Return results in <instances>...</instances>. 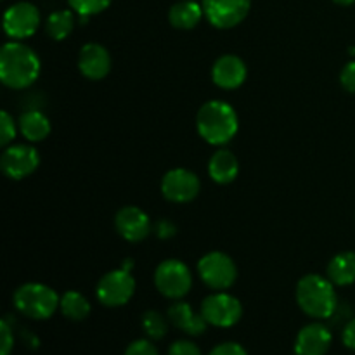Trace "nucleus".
<instances>
[{"label": "nucleus", "instance_id": "obj_1", "mask_svg": "<svg viewBox=\"0 0 355 355\" xmlns=\"http://www.w3.org/2000/svg\"><path fill=\"white\" fill-rule=\"evenodd\" d=\"M40 75V59L33 49L19 40L7 42L0 51V80L6 87L23 90Z\"/></svg>", "mask_w": 355, "mask_h": 355}, {"label": "nucleus", "instance_id": "obj_2", "mask_svg": "<svg viewBox=\"0 0 355 355\" xmlns=\"http://www.w3.org/2000/svg\"><path fill=\"white\" fill-rule=\"evenodd\" d=\"M198 134L211 146H224L234 139L239 130L238 113L224 101H208L196 116Z\"/></svg>", "mask_w": 355, "mask_h": 355}, {"label": "nucleus", "instance_id": "obj_3", "mask_svg": "<svg viewBox=\"0 0 355 355\" xmlns=\"http://www.w3.org/2000/svg\"><path fill=\"white\" fill-rule=\"evenodd\" d=\"M298 307L312 319H329L336 312L335 284L329 277L307 274L297 284Z\"/></svg>", "mask_w": 355, "mask_h": 355}, {"label": "nucleus", "instance_id": "obj_4", "mask_svg": "<svg viewBox=\"0 0 355 355\" xmlns=\"http://www.w3.org/2000/svg\"><path fill=\"white\" fill-rule=\"evenodd\" d=\"M12 300L17 312L35 321H44L54 315L61 298L47 284L26 283L17 288Z\"/></svg>", "mask_w": 355, "mask_h": 355}, {"label": "nucleus", "instance_id": "obj_5", "mask_svg": "<svg viewBox=\"0 0 355 355\" xmlns=\"http://www.w3.org/2000/svg\"><path fill=\"white\" fill-rule=\"evenodd\" d=\"M155 286L163 297L180 300L193 286V274L189 267L177 259L163 260L155 272Z\"/></svg>", "mask_w": 355, "mask_h": 355}, {"label": "nucleus", "instance_id": "obj_6", "mask_svg": "<svg viewBox=\"0 0 355 355\" xmlns=\"http://www.w3.org/2000/svg\"><path fill=\"white\" fill-rule=\"evenodd\" d=\"M198 274L208 288L225 291L238 279V267L234 260L222 252H210L198 262Z\"/></svg>", "mask_w": 355, "mask_h": 355}, {"label": "nucleus", "instance_id": "obj_7", "mask_svg": "<svg viewBox=\"0 0 355 355\" xmlns=\"http://www.w3.org/2000/svg\"><path fill=\"white\" fill-rule=\"evenodd\" d=\"M135 293V279L130 270L116 269L106 272L99 279L96 288V295L99 302L106 307H121L130 302Z\"/></svg>", "mask_w": 355, "mask_h": 355}, {"label": "nucleus", "instance_id": "obj_8", "mask_svg": "<svg viewBox=\"0 0 355 355\" xmlns=\"http://www.w3.org/2000/svg\"><path fill=\"white\" fill-rule=\"evenodd\" d=\"M201 314L207 319L208 324L215 328H231L238 324L243 315V305L232 295L225 291H217L210 295L201 304Z\"/></svg>", "mask_w": 355, "mask_h": 355}, {"label": "nucleus", "instance_id": "obj_9", "mask_svg": "<svg viewBox=\"0 0 355 355\" xmlns=\"http://www.w3.org/2000/svg\"><path fill=\"white\" fill-rule=\"evenodd\" d=\"M201 6L211 26L229 30L245 21L252 9V0H203Z\"/></svg>", "mask_w": 355, "mask_h": 355}, {"label": "nucleus", "instance_id": "obj_10", "mask_svg": "<svg viewBox=\"0 0 355 355\" xmlns=\"http://www.w3.org/2000/svg\"><path fill=\"white\" fill-rule=\"evenodd\" d=\"M38 165H40L38 151L26 144L7 146L0 156V168L12 180H21L31 175L38 168Z\"/></svg>", "mask_w": 355, "mask_h": 355}, {"label": "nucleus", "instance_id": "obj_11", "mask_svg": "<svg viewBox=\"0 0 355 355\" xmlns=\"http://www.w3.org/2000/svg\"><path fill=\"white\" fill-rule=\"evenodd\" d=\"M40 26V12L30 2H17L3 14V31L14 40L31 37Z\"/></svg>", "mask_w": 355, "mask_h": 355}, {"label": "nucleus", "instance_id": "obj_12", "mask_svg": "<svg viewBox=\"0 0 355 355\" xmlns=\"http://www.w3.org/2000/svg\"><path fill=\"white\" fill-rule=\"evenodd\" d=\"M201 182L196 173L186 168H173L162 179V194L172 203H189L200 194Z\"/></svg>", "mask_w": 355, "mask_h": 355}, {"label": "nucleus", "instance_id": "obj_13", "mask_svg": "<svg viewBox=\"0 0 355 355\" xmlns=\"http://www.w3.org/2000/svg\"><path fill=\"white\" fill-rule=\"evenodd\" d=\"M118 234L130 243L146 239L151 232V218L144 210L137 207H123L114 217Z\"/></svg>", "mask_w": 355, "mask_h": 355}, {"label": "nucleus", "instance_id": "obj_14", "mask_svg": "<svg viewBox=\"0 0 355 355\" xmlns=\"http://www.w3.org/2000/svg\"><path fill=\"white\" fill-rule=\"evenodd\" d=\"M331 331L321 322H312L304 326L295 340L297 355H326L331 347Z\"/></svg>", "mask_w": 355, "mask_h": 355}, {"label": "nucleus", "instance_id": "obj_15", "mask_svg": "<svg viewBox=\"0 0 355 355\" xmlns=\"http://www.w3.org/2000/svg\"><path fill=\"white\" fill-rule=\"evenodd\" d=\"M246 75L248 71H246V64L243 62V59L232 54L218 58L211 68V78H214L215 85L224 90H234L241 87L245 83Z\"/></svg>", "mask_w": 355, "mask_h": 355}, {"label": "nucleus", "instance_id": "obj_16", "mask_svg": "<svg viewBox=\"0 0 355 355\" xmlns=\"http://www.w3.org/2000/svg\"><path fill=\"white\" fill-rule=\"evenodd\" d=\"M78 69L85 78L103 80L111 71V55L101 44H85L80 49Z\"/></svg>", "mask_w": 355, "mask_h": 355}, {"label": "nucleus", "instance_id": "obj_17", "mask_svg": "<svg viewBox=\"0 0 355 355\" xmlns=\"http://www.w3.org/2000/svg\"><path fill=\"white\" fill-rule=\"evenodd\" d=\"M166 318H168L170 324L175 326L177 329L184 331L189 336H200L207 331V319L203 314H196L189 304L186 302H175L166 311Z\"/></svg>", "mask_w": 355, "mask_h": 355}, {"label": "nucleus", "instance_id": "obj_18", "mask_svg": "<svg viewBox=\"0 0 355 355\" xmlns=\"http://www.w3.org/2000/svg\"><path fill=\"white\" fill-rule=\"evenodd\" d=\"M208 173L214 182L222 184V186L234 182L239 173V162L234 153L229 149L215 151L208 162Z\"/></svg>", "mask_w": 355, "mask_h": 355}, {"label": "nucleus", "instance_id": "obj_19", "mask_svg": "<svg viewBox=\"0 0 355 355\" xmlns=\"http://www.w3.org/2000/svg\"><path fill=\"white\" fill-rule=\"evenodd\" d=\"M203 16V6L196 0H182V2L173 3L168 12L170 24L177 30H193L200 24Z\"/></svg>", "mask_w": 355, "mask_h": 355}, {"label": "nucleus", "instance_id": "obj_20", "mask_svg": "<svg viewBox=\"0 0 355 355\" xmlns=\"http://www.w3.org/2000/svg\"><path fill=\"white\" fill-rule=\"evenodd\" d=\"M326 274L335 286H349L355 283V252H342L333 257Z\"/></svg>", "mask_w": 355, "mask_h": 355}, {"label": "nucleus", "instance_id": "obj_21", "mask_svg": "<svg viewBox=\"0 0 355 355\" xmlns=\"http://www.w3.org/2000/svg\"><path fill=\"white\" fill-rule=\"evenodd\" d=\"M19 130L30 142H40L51 134V121L42 111H26L19 118Z\"/></svg>", "mask_w": 355, "mask_h": 355}, {"label": "nucleus", "instance_id": "obj_22", "mask_svg": "<svg viewBox=\"0 0 355 355\" xmlns=\"http://www.w3.org/2000/svg\"><path fill=\"white\" fill-rule=\"evenodd\" d=\"M62 315L69 321H83L90 314V304L78 291H66L59 302Z\"/></svg>", "mask_w": 355, "mask_h": 355}, {"label": "nucleus", "instance_id": "obj_23", "mask_svg": "<svg viewBox=\"0 0 355 355\" xmlns=\"http://www.w3.org/2000/svg\"><path fill=\"white\" fill-rule=\"evenodd\" d=\"M73 26H75V16L71 10H58L52 12L45 21V31L52 40H64L68 35H71Z\"/></svg>", "mask_w": 355, "mask_h": 355}, {"label": "nucleus", "instance_id": "obj_24", "mask_svg": "<svg viewBox=\"0 0 355 355\" xmlns=\"http://www.w3.org/2000/svg\"><path fill=\"white\" fill-rule=\"evenodd\" d=\"M142 329L151 340H162L168 333V318L158 311H148L142 315Z\"/></svg>", "mask_w": 355, "mask_h": 355}, {"label": "nucleus", "instance_id": "obj_25", "mask_svg": "<svg viewBox=\"0 0 355 355\" xmlns=\"http://www.w3.org/2000/svg\"><path fill=\"white\" fill-rule=\"evenodd\" d=\"M69 7L80 16L82 23H87L90 16L99 14L110 7L111 0H68Z\"/></svg>", "mask_w": 355, "mask_h": 355}, {"label": "nucleus", "instance_id": "obj_26", "mask_svg": "<svg viewBox=\"0 0 355 355\" xmlns=\"http://www.w3.org/2000/svg\"><path fill=\"white\" fill-rule=\"evenodd\" d=\"M16 137V123L7 111L0 113V146L7 148Z\"/></svg>", "mask_w": 355, "mask_h": 355}, {"label": "nucleus", "instance_id": "obj_27", "mask_svg": "<svg viewBox=\"0 0 355 355\" xmlns=\"http://www.w3.org/2000/svg\"><path fill=\"white\" fill-rule=\"evenodd\" d=\"M168 355H203L200 347L191 340H177L170 345Z\"/></svg>", "mask_w": 355, "mask_h": 355}, {"label": "nucleus", "instance_id": "obj_28", "mask_svg": "<svg viewBox=\"0 0 355 355\" xmlns=\"http://www.w3.org/2000/svg\"><path fill=\"white\" fill-rule=\"evenodd\" d=\"M123 355H159L149 340H135L127 347Z\"/></svg>", "mask_w": 355, "mask_h": 355}, {"label": "nucleus", "instance_id": "obj_29", "mask_svg": "<svg viewBox=\"0 0 355 355\" xmlns=\"http://www.w3.org/2000/svg\"><path fill=\"white\" fill-rule=\"evenodd\" d=\"M14 349V335L7 321L0 322V355H10Z\"/></svg>", "mask_w": 355, "mask_h": 355}, {"label": "nucleus", "instance_id": "obj_30", "mask_svg": "<svg viewBox=\"0 0 355 355\" xmlns=\"http://www.w3.org/2000/svg\"><path fill=\"white\" fill-rule=\"evenodd\" d=\"M340 83L347 92L355 94V61L343 66L342 73H340Z\"/></svg>", "mask_w": 355, "mask_h": 355}, {"label": "nucleus", "instance_id": "obj_31", "mask_svg": "<svg viewBox=\"0 0 355 355\" xmlns=\"http://www.w3.org/2000/svg\"><path fill=\"white\" fill-rule=\"evenodd\" d=\"M208 355H248V354H246V350L243 349L239 343L225 342V343H220V345L215 347V349L211 350Z\"/></svg>", "mask_w": 355, "mask_h": 355}, {"label": "nucleus", "instance_id": "obj_32", "mask_svg": "<svg viewBox=\"0 0 355 355\" xmlns=\"http://www.w3.org/2000/svg\"><path fill=\"white\" fill-rule=\"evenodd\" d=\"M155 231H156V236H158V238L168 239L175 234V225L168 220H159L158 224L155 225Z\"/></svg>", "mask_w": 355, "mask_h": 355}, {"label": "nucleus", "instance_id": "obj_33", "mask_svg": "<svg viewBox=\"0 0 355 355\" xmlns=\"http://www.w3.org/2000/svg\"><path fill=\"white\" fill-rule=\"evenodd\" d=\"M342 340L343 343H345V347H349L350 350H354L355 352V319H352V321L343 328Z\"/></svg>", "mask_w": 355, "mask_h": 355}, {"label": "nucleus", "instance_id": "obj_34", "mask_svg": "<svg viewBox=\"0 0 355 355\" xmlns=\"http://www.w3.org/2000/svg\"><path fill=\"white\" fill-rule=\"evenodd\" d=\"M333 2L340 3V6H352L355 0H333Z\"/></svg>", "mask_w": 355, "mask_h": 355}, {"label": "nucleus", "instance_id": "obj_35", "mask_svg": "<svg viewBox=\"0 0 355 355\" xmlns=\"http://www.w3.org/2000/svg\"><path fill=\"white\" fill-rule=\"evenodd\" d=\"M350 54H354V55H355V49H352V51H350Z\"/></svg>", "mask_w": 355, "mask_h": 355}]
</instances>
